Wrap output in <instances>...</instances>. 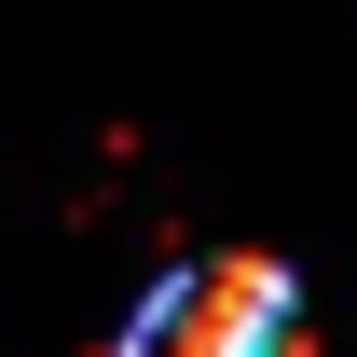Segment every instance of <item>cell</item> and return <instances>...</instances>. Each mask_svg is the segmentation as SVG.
Segmentation results:
<instances>
[{"instance_id":"6da1fadb","label":"cell","mask_w":357,"mask_h":357,"mask_svg":"<svg viewBox=\"0 0 357 357\" xmlns=\"http://www.w3.org/2000/svg\"><path fill=\"white\" fill-rule=\"evenodd\" d=\"M110 357H316V330H303V289L275 261L220 248V261H178L165 289L124 316Z\"/></svg>"}]
</instances>
